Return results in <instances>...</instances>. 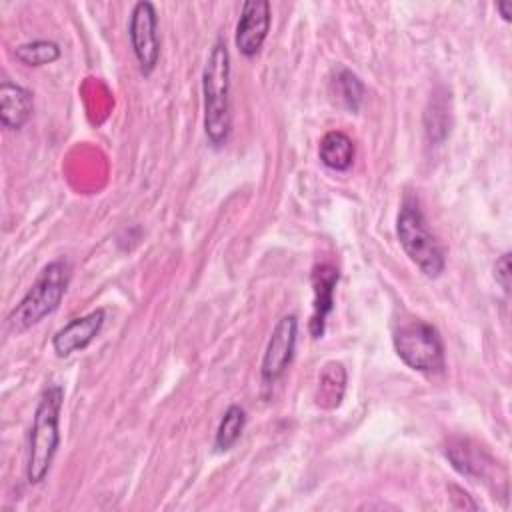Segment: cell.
Wrapping results in <instances>:
<instances>
[{
	"mask_svg": "<svg viewBox=\"0 0 512 512\" xmlns=\"http://www.w3.org/2000/svg\"><path fill=\"white\" fill-rule=\"evenodd\" d=\"M72 276V266L66 258L46 264L22 300L10 310L6 328L10 334H22L50 316L62 302Z\"/></svg>",
	"mask_w": 512,
	"mask_h": 512,
	"instance_id": "obj_2",
	"label": "cell"
},
{
	"mask_svg": "<svg viewBox=\"0 0 512 512\" xmlns=\"http://www.w3.org/2000/svg\"><path fill=\"white\" fill-rule=\"evenodd\" d=\"M334 86H336V94H338L342 106L350 112H358V108L362 104V96H364V86L358 80V76L346 68H340L338 76L334 80Z\"/></svg>",
	"mask_w": 512,
	"mask_h": 512,
	"instance_id": "obj_17",
	"label": "cell"
},
{
	"mask_svg": "<svg viewBox=\"0 0 512 512\" xmlns=\"http://www.w3.org/2000/svg\"><path fill=\"white\" fill-rule=\"evenodd\" d=\"M346 390V370L340 362H326L318 376L316 404L324 410H334L340 406Z\"/></svg>",
	"mask_w": 512,
	"mask_h": 512,
	"instance_id": "obj_14",
	"label": "cell"
},
{
	"mask_svg": "<svg viewBox=\"0 0 512 512\" xmlns=\"http://www.w3.org/2000/svg\"><path fill=\"white\" fill-rule=\"evenodd\" d=\"M128 38L138 62V68L148 76L160 58V36H158V14L152 2H136L130 12Z\"/></svg>",
	"mask_w": 512,
	"mask_h": 512,
	"instance_id": "obj_6",
	"label": "cell"
},
{
	"mask_svg": "<svg viewBox=\"0 0 512 512\" xmlns=\"http://www.w3.org/2000/svg\"><path fill=\"white\" fill-rule=\"evenodd\" d=\"M446 458L450 460L452 468L468 478H478L486 472L490 458L470 440L464 438H452L446 444Z\"/></svg>",
	"mask_w": 512,
	"mask_h": 512,
	"instance_id": "obj_12",
	"label": "cell"
},
{
	"mask_svg": "<svg viewBox=\"0 0 512 512\" xmlns=\"http://www.w3.org/2000/svg\"><path fill=\"white\" fill-rule=\"evenodd\" d=\"M296 338H298V318L294 314L282 316L276 322L262 356L260 374L264 382L272 384L286 372V368L294 358Z\"/></svg>",
	"mask_w": 512,
	"mask_h": 512,
	"instance_id": "obj_7",
	"label": "cell"
},
{
	"mask_svg": "<svg viewBox=\"0 0 512 512\" xmlns=\"http://www.w3.org/2000/svg\"><path fill=\"white\" fill-rule=\"evenodd\" d=\"M32 92L20 84L4 80L0 84V120L6 130H20L32 116Z\"/></svg>",
	"mask_w": 512,
	"mask_h": 512,
	"instance_id": "obj_11",
	"label": "cell"
},
{
	"mask_svg": "<svg viewBox=\"0 0 512 512\" xmlns=\"http://www.w3.org/2000/svg\"><path fill=\"white\" fill-rule=\"evenodd\" d=\"M394 350L398 358L416 372H442L444 370V344L440 332L424 322V320H412L408 324H402L394 336Z\"/></svg>",
	"mask_w": 512,
	"mask_h": 512,
	"instance_id": "obj_5",
	"label": "cell"
},
{
	"mask_svg": "<svg viewBox=\"0 0 512 512\" xmlns=\"http://www.w3.org/2000/svg\"><path fill=\"white\" fill-rule=\"evenodd\" d=\"M496 10L500 12V16H502L504 22H510V20H512V2H510V0L496 2Z\"/></svg>",
	"mask_w": 512,
	"mask_h": 512,
	"instance_id": "obj_19",
	"label": "cell"
},
{
	"mask_svg": "<svg viewBox=\"0 0 512 512\" xmlns=\"http://www.w3.org/2000/svg\"><path fill=\"white\" fill-rule=\"evenodd\" d=\"M318 156L326 168L334 172H344L354 162V142L348 134L340 130H330L322 136L318 144Z\"/></svg>",
	"mask_w": 512,
	"mask_h": 512,
	"instance_id": "obj_13",
	"label": "cell"
},
{
	"mask_svg": "<svg viewBox=\"0 0 512 512\" xmlns=\"http://www.w3.org/2000/svg\"><path fill=\"white\" fill-rule=\"evenodd\" d=\"M14 58L30 68H38L44 64H52L60 58V46L52 40H34L16 46Z\"/></svg>",
	"mask_w": 512,
	"mask_h": 512,
	"instance_id": "obj_16",
	"label": "cell"
},
{
	"mask_svg": "<svg viewBox=\"0 0 512 512\" xmlns=\"http://www.w3.org/2000/svg\"><path fill=\"white\" fill-rule=\"evenodd\" d=\"M106 322V310L96 308L80 318H72L52 336V348L58 358H66L78 350H84L102 330Z\"/></svg>",
	"mask_w": 512,
	"mask_h": 512,
	"instance_id": "obj_9",
	"label": "cell"
},
{
	"mask_svg": "<svg viewBox=\"0 0 512 512\" xmlns=\"http://www.w3.org/2000/svg\"><path fill=\"white\" fill-rule=\"evenodd\" d=\"M272 14L270 2L266 0H246L240 8V18L236 22L234 42L242 56L252 58L260 52L270 32Z\"/></svg>",
	"mask_w": 512,
	"mask_h": 512,
	"instance_id": "obj_8",
	"label": "cell"
},
{
	"mask_svg": "<svg viewBox=\"0 0 512 512\" xmlns=\"http://www.w3.org/2000/svg\"><path fill=\"white\" fill-rule=\"evenodd\" d=\"M338 284V270L332 264H318L312 272L314 288V312L310 320L312 338H322L326 328V318L334 308V290Z\"/></svg>",
	"mask_w": 512,
	"mask_h": 512,
	"instance_id": "obj_10",
	"label": "cell"
},
{
	"mask_svg": "<svg viewBox=\"0 0 512 512\" xmlns=\"http://www.w3.org/2000/svg\"><path fill=\"white\" fill-rule=\"evenodd\" d=\"M396 234L406 256L428 278L444 272V252L436 236L430 232L424 212L416 198L406 196L396 216Z\"/></svg>",
	"mask_w": 512,
	"mask_h": 512,
	"instance_id": "obj_4",
	"label": "cell"
},
{
	"mask_svg": "<svg viewBox=\"0 0 512 512\" xmlns=\"http://www.w3.org/2000/svg\"><path fill=\"white\" fill-rule=\"evenodd\" d=\"M230 52L224 40H216L202 68L204 132L214 148L226 144L232 130L230 112Z\"/></svg>",
	"mask_w": 512,
	"mask_h": 512,
	"instance_id": "obj_1",
	"label": "cell"
},
{
	"mask_svg": "<svg viewBox=\"0 0 512 512\" xmlns=\"http://www.w3.org/2000/svg\"><path fill=\"white\" fill-rule=\"evenodd\" d=\"M244 426H246V412H244V408L238 406V404L228 406V410L222 414L218 430H216V438H214L216 452L230 450L238 442V438L242 436Z\"/></svg>",
	"mask_w": 512,
	"mask_h": 512,
	"instance_id": "obj_15",
	"label": "cell"
},
{
	"mask_svg": "<svg viewBox=\"0 0 512 512\" xmlns=\"http://www.w3.org/2000/svg\"><path fill=\"white\" fill-rule=\"evenodd\" d=\"M494 278L504 292L510 290V254L504 252L494 264Z\"/></svg>",
	"mask_w": 512,
	"mask_h": 512,
	"instance_id": "obj_18",
	"label": "cell"
},
{
	"mask_svg": "<svg viewBox=\"0 0 512 512\" xmlns=\"http://www.w3.org/2000/svg\"><path fill=\"white\" fill-rule=\"evenodd\" d=\"M64 402V390L60 384H50L44 388L32 428L28 438V458H26V480L28 484H40L50 468L60 446V410Z\"/></svg>",
	"mask_w": 512,
	"mask_h": 512,
	"instance_id": "obj_3",
	"label": "cell"
}]
</instances>
